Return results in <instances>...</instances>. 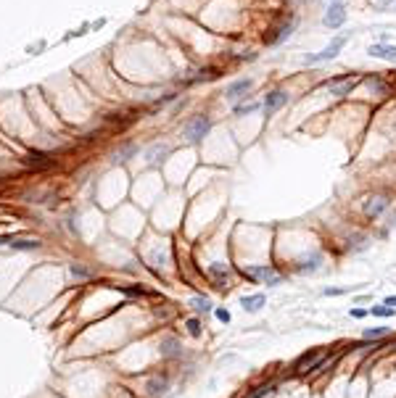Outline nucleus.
Segmentation results:
<instances>
[{
    "instance_id": "obj_1",
    "label": "nucleus",
    "mask_w": 396,
    "mask_h": 398,
    "mask_svg": "<svg viewBox=\"0 0 396 398\" xmlns=\"http://www.w3.org/2000/svg\"><path fill=\"white\" fill-rule=\"evenodd\" d=\"M359 82H362V77H356V74L333 77V80L325 82V87H328V93L333 95V98H346V95H352V90H354Z\"/></svg>"
},
{
    "instance_id": "obj_2",
    "label": "nucleus",
    "mask_w": 396,
    "mask_h": 398,
    "mask_svg": "<svg viewBox=\"0 0 396 398\" xmlns=\"http://www.w3.org/2000/svg\"><path fill=\"white\" fill-rule=\"evenodd\" d=\"M246 277H251L254 282H262V285H280L283 282V275L277 269H272L267 264H259V266H246Z\"/></svg>"
},
{
    "instance_id": "obj_3",
    "label": "nucleus",
    "mask_w": 396,
    "mask_h": 398,
    "mask_svg": "<svg viewBox=\"0 0 396 398\" xmlns=\"http://www.w3.org/2000/svg\"><path fill=\"white\" fill-rule=\"evenodd\" d=\"M349 42V35H338L333 42L328 45L325 50H320V53H309V56H304V63H322V61H330V58H335L343 50V45Z\"/></svg>"
},
{
    "instance_id": "obj_4",
    "label": "nucleus",
    "mask_w": 396,
    "mask_h": 398,
    "mask_svg": "<svg viewBox=\"0 0 396 398\" xmlns=\"http://www.w3.org/2000/svg\"><path fill=\"white\" fill-rule=\"evenodd\" d=\"M293 27H296V19H285L283 24L272 27L267 35H264V42H267V45H280V42H285L291 35H293Z\"/></svg>"
},
{
    "instance_id": "obj_5",
    "label": "nucleus",
    "mask_w": 396,
    "mask_h": 398,
    "mask_svg": "<svg viewBox=\"0 0 396 398\" xmlns=\"http://www.w3.org/2000/svg\"><path fill=\"white\" fill-rule=\"evenodd\" d=\"M346 5L343 3H330L325 8V16H322V24H325L328 29H338L343 27V21H346Z\"/></svg>"
},
{
    "instance_id": "obj_6",
    "label": "nucleus",
    "mask_w": 396,
    "mask_h": 398,
    "mask_svg": "<svg viewBox=\"0 0 396 398\" xmlns=\"http://www.w3.org/2000/svg\"><path fill=\"white\" fill-rule=\"evenodd\" d=\"M206 132H209V119H206V116H196V119L185 127L188 140H193V142H198L201 138H206Z\"/></svg>"
},
{
    "instance_id": "obj_7",
    "label": "nucleus",
    "mask_w": 396,
    "mask_h": 398,
    "mask_svg": "<svg viewBox=\"0 0 396 398\" xmlns=\"http://www.w3.org/2000/svg\"><path fill=\"white\" fill-rule=\"evenodd\" d=\"M388 206H391L388 195H373V198H367V203H365V214L370 219H375V217H380Z\"/></svg>"
},
{
    "instance_id": "obj_8",
    "label": "nucleus",
    "mask_w": 396,
    "mask_h": 398,
    "mask_svg": "<svg viewBox=\"0 0 396 398\" xmlns=\"http://www.w3.org/2000/svg\"><path fill=\"white\" fill-rule=\"evenodd\" d=\"M285 103H288V93H285V90H272V93H267V98H264V111H267V116H272L277 108H283Z\"/></svg>"
},
{
    "instance_id": "obj_9",
    "label": "nucleus",
    "mask_w": 396,
    "mask_h": 398,
    "mask_svg": "<svg viewBox=\"0 0 396 398\" xmlns=\"http://www.w3.org/2000/svg\"><path fill=\"white\" fill-rule=\"evenodd\" d=\"M367 53L373 58H383V61L396 63V45H386V42H373L367 48Z\"/></svg>"
},
{
    "instance_id": "obj_10",
    "label": "nucleus",
    "mask_w": 396,
    "mask_h": 398,
    "mask_svg": "<svg viewBox=\"0 0 396 398\" xmlns=\"http://www.w3.org/2000/svg\"><path fill=\"white\" fill-rule=\"evenodd\" d=\"M251 87H254V82H251V80H235L232 84H227L225 98H227V100H238V98L249 95V90H251Z\"/></svg>"
},
{
    "instance_id": "obj_11",
    "label": "nucleus",
    "mask_w": 396,
    "mask_h": 398,
    "mask_svg": "<svg viewBox=\"0 0 396 398\" xmlns=\"http://www.w3.org/2000/svg\"><path fill=\"white\" fill-rule=\"evenodd\" d=\"M322 364V354H317V351H309V354H304L301 358L296 361V372H309L312 367H320Z\"/></svg>"
},
{
    "instance_id": "obj_12",
    "label": "nucleus",
    "mask_w": 396,
    "mask_h": 398,
    "mask_svg": "<svg viewBox=\"0 0 396 398\" xmlns=\"http://www.w3.org/2000/svg\"><path fill=\"white\" fill-rule=\"evenodd\" d=\"M241 306L246 311H251V314H254V311H259L264 306V296L262 293H254V296H246V298H241Z\"/></svg>"
},
{
    "instance_id": "obj_13",
    "label": "nucleus",
    "mask_w": 396,
    "mask_h": 398,
    "mask_svg": "<svg viewBox=\"0 0 396 398\" xmlns=\"http://www.w3.org/2000/svg\"><path fill=\"white\" fill-rule=\"evenodd\" d=\"M320 264H322V253H314V256L304 259L301 264H298V272H301V275H309V272L320 269Z\"/></svg>"
},
{
    "instance_id": "obj_14",
    "label": "nucleus",
    "mask_w": 396,
    "mask_h": 398,
    "mask_svg": "<svg viewBox=\"0 0 396 398\" xmlns=\"http://www.w3.org/2000/svg\"><path fill=\"white\" fill-rule=\"evenodd\" d=\"M209 275L217 279V282H225V279L230 277V266H227V264H214L209 269Z\"/></svg>"
},
{
    "instance_id": "obj_15",
    "label": "nucleus",
    "mask_w": 396,
    "mask_h": 398,
    "mask_svg": "<svg viewBox=\"0 0 396 398\" xmlns=\"http://www.w3.org/2000/svg\"><path fill=\"white\" fill-rule=\"evenodd\" d=\"M262 108V103L259 100H249V103H243V106H235V114L238 116H246V114H254V111Z\"/></svg>"
},
{
    "instance_id": "obj_16",
    "label": "nucleus",
    "mask_w": 396,
    "mask_h": 398,
    "mask_svg": "<svg viewBox=\"0 0 396 398\" xmlns=\"http://www.w3.org/2000/svg\"><path fill=\"white\" fill-rule=\"evenodd\" d=\"M370 314L373 317H383V319H388V317H394L396 314V309H391V306H373V309H370Z\"/></svg>"
},
{
    "instance_id": "obj_17",
    "label": "nucleus",
    "mask_w": 396,
    "mask_h": 398,
    "mask_svg": "<svg viewBox=\"0 0 396 398\" xmlns=\"http://www.w3.org/2000/svg\"><path fill=\"white\" fill-rule=\"evenodd\" d=\"M164 388H167V380H164V377H159V380H151V382H148V390H151V396H161V393H164Z\"/></svg>"
},
{
    "instance_id": "obj_18",
    "label": "nucleus",
    "mask_w": 396,
    "mask_h": 398,
    "mask_svg": "<svg viewBox=\"0 0 396 398\" xmlns=\"http://www.w3.org/2000/svg\"><path fill=\"white\" fill-rule=\"evenodd\" d=\"M190 306H193V309H196V311H201V314H204V311H209L211 309V303H209V298H190Z\"/></svg>"
},
{
    "instance_id": "obj_19",
    "label": "nucleus",
    "mask_w": 396,
    "mask_h": 398,
    "mask_svg": "<svg viewBox=\"0 0 396 398\" xmlns=\"http://www.w3.org/2000/svg\"><path fill=\"white\" fill-rule=\"evenodd\" d=\"M383 335H388V327H370V330H365L367 340H373V338H383Z\"/></svg>"
},
{
    "instance_id": "obj_20",
    "label": "nucleus",
    "mask_w": 396,
    "mask_h": 398,
    "mask_svg": "<svg viewBox=\"0 0 396 398\" xmlns=\"http://www.w3.org/2000/svg\"><path fill=\"white\" fill-rule=\"evenodd\" d=\"M14 248H19V251H35L37 248V243L35 240H14V243H11Z\"/></svg>"
},
{
    "instance_id": "obj_21",
    "label": "nucleus",
    "mask_w": 396,
    "mask_h": 398,
    "mask_svg": "<svg viewBox=\"0 0 396 398\" xmlns=\"http://www.w3.org/2000/svg\"><path fill=\"white\" fill-rule=\"evenodd\" d=\"M272 390H275V388H272V385H262V388H256L254 393L249 396V398H267V396L272 393Z\"/></svg>"
},
{
    "instance_id": "obj_22",
    "label": "nucleus",
    "mask_w": 396,
    "mask_h": 398,
    "mask_svg": "<svg viewBox=\"0 0 396 398\" xmlns=\"http://www.w3.org/2000/svg\"><path fill=\"white\" fill-rule=\"evenodd\" d=\"M185 327H188V332H190V335H201V322H198V319H188V322H185Z\"/></svg>"
},
{
    "instance_id": "obj_23",
    "label": "nucleus",
    "mask_w": 396,
    "mask_h": 398,
    "mask_svg": "<svg viewBox=\"0 0 396 398\" xmlns=\"http://www.w3.org/2000/svg\"><path fill=\"white\" fill-rule=\"evenodd\" d=\"M161 354H177V340H167V343H161Z\"/></svg>"
},
{
    "instance_id": "obj_24",
    "label": "nucleus",
    "mask_w": 396,
    "mask_h": 398,
    "mask_svg": "<svg viewBox=\"0 0 396 398\" xmlns=\"http://www.w3.org/2000/svg\"><path fill=\"white\" fill-rule=\"evenodd\" d=\"M71 275H74V277H90V272L87 269H82V266H71Z\"/></svg>"
},
{
    "instance_id": "obj_25",
    "label": "nucleus",
    "mask_w": 396,
    "mask_h": 398,
    "mask_svg": "<svg viewBox=\"0 0 396 398\" xmlns=\"http://www.w3.org/2000/svg\"><path fill=\"white\" fill-rule=\"evenodd\" d=\"M217 319H219V322H230V311H225V309H217Z\"/></svg>"
},
{
    "instance_id": "obj_26",
    "label": "nucleus",
    "mask_w": 396,
    "mask_h": 398,
    "mask_svg": "<svg viewBox=\"0 0 396 398\" xmlns=\"http://www.w3.org/2000/svg\"><path fill=\"white\" fill-rule=\"evenodd\" d=\"M341 293H346V290H343V288H328L325 296H341Z\"/></svg>"
},
{
    "instance_id": "obj_27",
    "label": "nucleus",
    "mask_w": 396,
    "mask_h": 398,
    "mask_svg": "<svg viewBox=\"0 0 396 398\" xmlns=\"http://www.w3.org/2000/svg\"><path fill=\"white\" fill-rule=\"evenodd\" d=\"M365 314H367V311H365V309H352V317H354V319H362V317H365Z\"/></svg>"
},
{
    "instance_id": "obj_28",
    "label": "nucleus",
    "mask_w": 396,
    "mask_h": 398,
    "mask_svg": "<svg viewBox=\"0 0 396 398\" xmlns=\"http://www.w3.org/2000/svg\"><path fill=\"white\" fill-rule=\"evenodd\" d=\"M386 306H391V309H396V296H388V298H386Z\"/></svg>"
},
{
    "instance_id": "obj_29",
    "label": "nucleus",
    "mask_w": 396,
    "mask_h": 398,
    "mask_svg": "<svg viewBox=\"0 0 396 398\" xmlns=\"http://www.w3.org/2000/svg\"><path fill=\"white\" fill-rule=\"evenodd\" d=\"M325 3L330 5V3H343V0H325Z\"/></svg>"
}]
</instances>
